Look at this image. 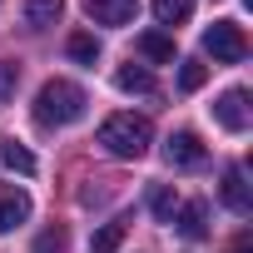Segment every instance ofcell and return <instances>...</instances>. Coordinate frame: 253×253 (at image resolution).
<instances>
[{"mask_svg": "<svg viewBox=\"0 0 253 253\" xmlns=\"http://www.w3.org/2000/svg\"><path fill=\"white\" fill-rule=\"evenodd\" d=\"M84 104H89V94L75 80H45L35 94V124L40 129H65V124L84 119Z\"/></svg>", "mask_w": 253, "mask_h": 253, "instance_id": "cell-1", "label": "cell"}, {"mask_svg": "<svg viewBox=\"0 0 253 253\" xmlns=\"http://www.w3.org/2000/svg\"><path fill=\"white\" fill-rule=\"evenodd\" d=\"M99 144L114 154V159H144L149 144H154V124L134 109H119L99 124Z\"/></svg>", "mask_w": 253, "mask_h": 253, "instance_id": "cell-2", "label": "cell"}, {"mask_svg": "<svg viewBox=\"0 0 253 253\" xmlns=\"http://www.w3.org/2000/svg\"><path fill=\"white\" fill-rule=\"evenodd\" d=\"M204 50H209L218 65H238V60L248 55V35H243V25H233V20H213V25L204 30Z\"/></svg>", "mask_w": 253, "mask_h": 253, "instance_id": "cell-3", "label": "cell"}, {"mask_svg": "<svg viewBox=\"0 0 253 253\" xmlns=\"http://www.w3.org/2000/svg\"><path fill=\"white\" fill-rule=\"evenodd\" d=\"M213 119H218V129L243 134V129H248V89H223V94L213 99Z\"/></svg>", "mask_w": 253, "mask_h": 253, "instance_id": "cell-4", "label": "cell"}, {"mask_svg": "<svg viewBox=\"0 0 253 253\" xmlns=\"http://www.w3.org/2000/svg\"><path fill=\"white\" fill-rule=\"evenodd\" d=\"M164 159H169L174 169H194V164H204V139H199L194 129H179V134L164 139Z\"/></svg>", "mask_w": 253, "mask_h": 253, "instance_id": "cell-5", "label": "cell"}, {"mask_svg": "<svg viewBox=\"0 0 253 253\" xmlns=\"http://www.w3.org/2000/svg\"><path fill=\"white\" fill-rule=\"evenodd\" d=\"M223 204H228L238 218L253 213V194H248V174H243V164H228V169H223Z\"/></svg>", "mask_w": 253, "mask_h": 253, "instance_id": "cell-6", "label": "cell"}, {"mask_svg": "<svg viewBox=\"0 0 253 253\" xmlns=\"http://www.w3.org/2000/svg\"><path fill=\"white\" fill-rule=\"evenodd\" d=\"M94 25H129L139 15V0H84Z\"/></svg>", "mask_w": 253, "mask_h": 253, "instance_id": "cell-7", "label": "cell"}, {"mask_svg": "<svg viewBox=\"0 0 253 253\" xmlns=\"http://www.w3.org/2000/svg\"><path fill=\"white\" fill-rule=\"evenodd\" d=\"M30 218V194L25 189H0V233H10Z\"/></svg>", "mask_w": 253, "mask_h": 253, "instance_id": "cell-8", "label": "cell"}, {"mask_svg": "<svg viewBox=\"0 0 253 253\" xmlns=\"http://www.w3.org/2000/svg\"><path fill=\"white\" fill-rule=\"evenodd\" d=\"M174 228H179L184 238H209V204H204V199H194V204H179V213H174Z\"/></svg>", "mask_w": 253, "mask_h": 253, "instance_id": "cell-9", "label": "cell"}, {"mask_svg": "<svg viewBox=\"0 0 253 253\" xmlns=\"http://www.w3.org/2000/svg\"><path fill=\"white\" fill-rule=\"evenodd\" d=\"M65 15V0H25V25L30 30H50Z\"/></svg>", "mask_w": 253, "mask_h": 253, "instance_id": "cell-10", "label": "cell"}, {"mask_svg": "<svg viewBox=\"0 0 253 253\" xmlns=\"http://www.w3.org/2000/svg\"><path fill=\"white\" fill-rule=\"evenodd\" d=\"M114 84H119L124 94H154V75H149L144 65H119V70H114Z\"/></svg>", "mask_w": 253, "mask_h": 253, "instance_id": "cell-11", "label": "cell"}, {"mask_svg": "<svg viewBox=\"0 0 253 253\" xmlns=\"http://www.w3.org/2000/svg\"><path fill=\"white\" fill-rule=\"evenodd\" d=\"M149 209H154V218H159V223H174V213H179V194H174V184H154Z\"/></svg>", "mask_w": 253, "mask_h": 253, "instance_id": "cell-12", "label": "cell"}, {"mask_svg": "<svg viewBox=\"0 0 253 253\" xmlns=\"http://www.w3.org/2000/svg\"><path fill=\"white\" fill-rule=\"evenodd\" d=\"M149 5H154V20L159 25H184L194 15V0H149Z\"/></svg>", "mask_w": 253, "mask_h": 253, "instance_id": "cell-13", "label": "cell"}, {"mask_svg": "<svg viewBox=\"0 0 253 253\" xmlns=\"http://www.w3.org/2000/svg\"><path fill=\"white\" fill-rule=\"evenodd\" d=\"M139 55H144V60L169 65V60H174V40H169V35H159V30H149V35H139Z\"/></svg>", "mask_w": 253, "mask_h": 253, "instance_id": "cell-14", "label": "cell"}, {"mask_svg": "<svg viewBox=\"0 0 253 253\" xmlns=\"http://www.w3.org/2000/svg\"><path fill=\"white\" fill-rule=\"evenodd\" d=\"M0 159H5V169H15V174H35V154L25 144H15V139L0 144Z\"/></svg>", "mask_w": 253, "mask_h": 253, "instance_id": "cell-15", "label": "cell"}, {"mask_svg": "<svg viewBox=\"0 0 253 253\" xmlns=\"http://www.w3.org/2000/svg\"><path fill=\"white\" fill-rule=\"evenodd\" d=\"M119 243H124V223H104V228L89 238V253H114Z\"/></svg>", "mask_w": 253, "mask_h": 253, "instance_id": "cell-16", "label": "cell"}, {"mask_svg": "<svg viewBox=\"0 0 253 253\" xmlns=\"http://www.w3.org/2000/svg\"><path fill=\"white\" fill-rule=\"evenodd\" d=\"M70 55H75L80 65H94V60H99V40L80 30V35H70Z\"/></svg>", "mask_w": 253, "mask_h": 253, "instance_id": "cell-17", "label": "cell"}, {"mask_svg": "<svg viewBox=\"0 0 253 253\" xmlns=\"http://www.w3.org/2000/svg\"><path fill=\"white\" fill-rule=\"evenodd\" d=\"M204 80H209V70H204L199 60H184V70H179V89L194 94V89H204Z\"/></svg>", "mask_w": 253, "mask_h": 253, "instance_id": "cell-18", "label": "cell"}, {"mask_svg": "<svg viewBox=\"0 0 253 253\" xmlns=\"http://www.w3.org/2000/svg\"><path fill=\"white\" fill-rule=\"evenodd\" d=\"M70 248V238H65V228H45L40 238H35V253H65Z\"/></svg>", "mask_w": 253, "mask_h": 253, "instance_id": "cell-19", "label": "cell"}, {"mask_svg": "<svg viewBox=\"0 0 253 253\" xmlns=\"http://www.w3.org/2000/svg\"><path fill=\"white\" fill-rule=\"evenodd\" d=\"M15 84H20V65H15V60H5V65H0V104L15 94Z\"/></svg>", "mask_w": 253, "mask_h": 253, "instance_id": "cell-20", "label": "cell"}, {"mask_svg": "<svg viewBox=\"0 0 253 253\" xmlns=\"http://www.w3.org/2000/svg\"><path fill=\"white\" fill-rule=\"evenodd\" d=\"M233 253H248V243H238V248H233Z\"/></svg>", "mask_w": 253, "mask_h": 253, "instance_id": "cell-21", "label": "cell"}]
</instances>
